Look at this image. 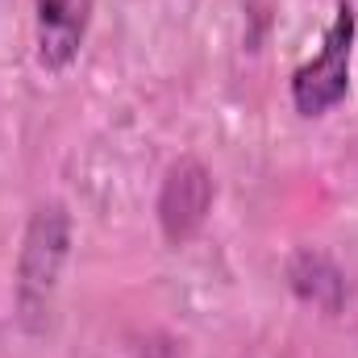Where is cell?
Instances as JSON below:
<instances>
[{
    "instance_id": "obj_1",
    "label": "cell",
    "mask_w": 358,
    "mask_h": 358,
    "mask_svg": "<svg viewBox=\"0 0 358 358\" xmlns=\"http://www.w3.org/2000/svg\"><path fill=\"white\" fill-rule=\"evenodd\" d=\"M350 55H355V8L342 0L334 25L325 34L321 55L292 76V104H296V113L321 117V113H329L350 92Z\"/></svg>"
},
{
    "instance_id": "obj_3",
    "label": "cell",
    "mask_w": 358,
    "mask_h": 358,
    "mask_svg": "<svg viewBox=\"0 0 358 358\" xmlns=\"http://www.w3.org/2000/svg\"><path fill=\"white\" fill-rule=\"evenodd\" d=\"M208 196H213V183L204 176V167L200 163H179L176 171L167 176V187H163V200H159V213H163V229H167V238L179 242V238H187L200 221H204V213H208Z\"/></svg>"
},
{
    "instance_id": "obj_2",
    "label": "cell",
    "mask_w": 358,
    "mask_h": 358,
    "mask_svg": "<svg viewBox=\"0 0 358 358\" xmlns=\"http://www.w3.org/2000/svg\"><path fill=\"white\" fill-rule=\"evenodd\" d=\"M92 4L96 0H34L38 8V59L42 67L59 71L67 67L92 25Z\"/></svg>"
}]
</instances>
